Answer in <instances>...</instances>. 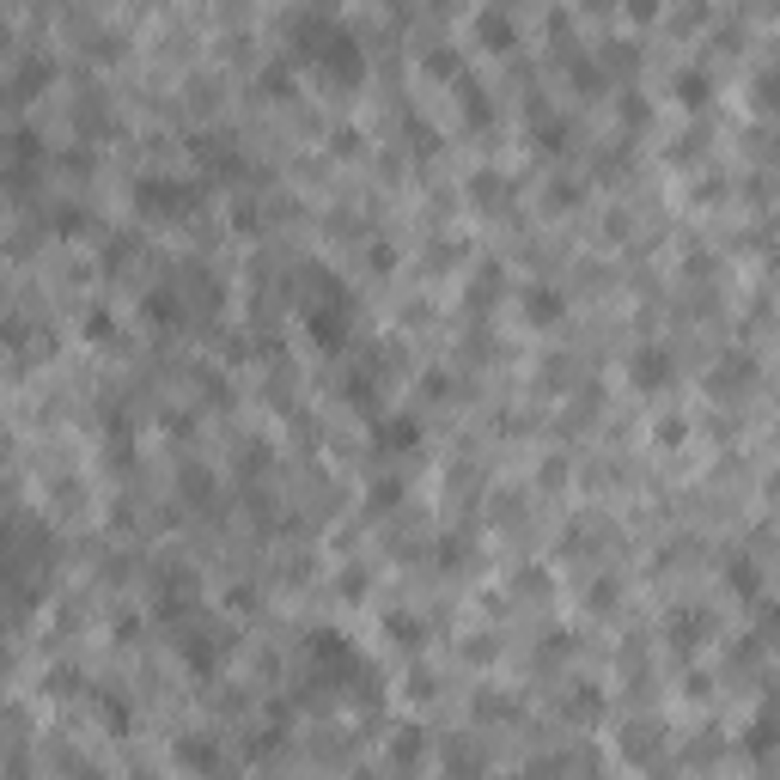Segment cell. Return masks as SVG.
<instances>
[{"label":"cell","mask_w":780,"mask_h":780,"mask_svg":"<svg viewBox=\"0 0 780 780\" xmlns=\"http://www.w3.org/2000/svg\"><path fill=\"white\" fill-rule=\"evenodd\" d=\"M141 208H153V214H183V208H189V189H177V183H141Z\"/></svg>","instance_id":"6da1fadb"},{"label":"cell","mask_w":780,"mask_h":780,"mask_svg":"<svg viewBox=\"0 0 780 780\" xmlns=\"http://www.w3.org/2000/svg\"><path fill=\"white\" fill-rule=\"evenodd\" d=\"M628 372H634V379H646V385H653V379H665V354H659V348H646V354H640V360H634V366H628Z\"/></svg>","instance_id":"7a4b0ae2"}]
</instances>
